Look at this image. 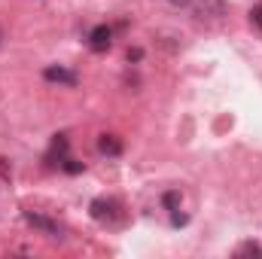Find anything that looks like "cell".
I'll use <instances>...</instances> for the list:
<instances>
[{"label":"cell","instance_id":"cell-1","mask_svg":"<svg viewBox=\"0 0 262 259\" xmlns=\"http://www.w3.org/2000/svg\"><path fill=\"white\" fill-rule=\"evenodd\" d=\"M43 76H46L49 82H58V85H76V82H79V76H76L73 70L61 67V64H49L43 70Z\"/></svg>","mask_w":262,"mask_h":259},{"label":"cell","instance_id":"cell-2","mask_svg":"<svg viewBox=\"0 0 262 259\" xmlns=\"http://www.w3.org/2000/svg\"><path fill=\"white\" fill-rule=\"evenodd\" d=\"M110 43H113V31H110L107 25H98V28L89 34V46H92V52H107Z\"/></svg>","mask_w":262,"mask_h":259},{"label":"cell","instance_id":"cell-3","mask_svg":"<svg viewBox=\"0 0 262 259\" xmlns=\"http://www.w3.org/2000/svg\"><path fill=\"white\" fill-rule=\"evenodd\" d=\"M55 159H58V165L67 159V134H55V137H52V146H49L46 162H49V165H55Z\"/></svg>","mask_w":262,"mask_h":259},{"label":"cell","instance_id":"cell-4","mask_svg":"<svg viewBox=\"0 0 262 259\" xmlns=\"http://www.w3.org/2000/svg\"><path fill=\"white\" fill-rule=\"evenodd\" d=\"M89 210H92V217H95V220H101V223H104V220H110V217H113L116 201H110V198H95Z\"/></svg>","mask_w":262,"mask_h":259},{"label":"cell","instance_id":"cell-5","mask_svg":"<svg viewBox=\"0 0 262 259\" xmlns=\"http://www.w3.org/2000/svg\"><path fill=\"white\" fill-rule=\"evenodd\" d=\"M25 220L31 223V226H37V229H43V232H49V235H58L61 229H58V223L55 220H49V217H40V213H25Z\"/></svg>","mask_w":262,"mask_h":259},{"label":"cell","instance_id":"cell-6","mask_svg":"<svg viewBox=\"0 0 262 259\" xmlns=\"http://www.w3.org/2000/svg\"><path fill=\"white\" fill-rule=\"evenodd\" d=\"M98 149H101L104 156H119V153H122V143H119L113 134H101V140H98Z\"/></svg>","mask_w":262,"mask_h":259},{"label":"cell","instance_id":"cell-7","mask_svg":"<svg viewBox=\"0 0 262 259\" xmlns=\"http://www.w3.org/2000/svg\"><path fill=\"white\" fill-rule=\"evenodd\" d=\"M162 204H165V207H168L171 213H174V210H180V192H177V189L165 192V195H162Z\"/></svg>","mask_w":262,"mask_h":259},{"label":"cell","instance_id":"cell-8","mask_svg":"<svg viewBox=\"0 0 262 259\" xmlns=\"http://www.w3.org/2000/svg\"><path fill=\"white\" fill-rule=\"evenodd\" d=\"M61 168H64L67 174H79V171H82V162H76V159H64Z\"/></svg>","mask_w":262,"mask_h":259},{"label":"cell","instance_id":"cell-9","mask_svg":"<svg viewBox=\"0 0 262 259\" xmlns=\"http://www.w3.org/2000/svg\"><path fill=\"white\" fill-rule=\"evenodd\" d=\"M238 253H256V256H262V247H259V244H244Z\"/></svg>","mask_w":262,"mask_h":259},{"label":"cell","instance_id":"cell-10","mask_svg":"<svg viewBox=\"0 0 262 259\" xmlns=\"http://www.w3.org/2000/svg\"><path fill=\"white\" fill-rule=\"evenodd\" d=\"M171 223H174V226H186V213H177V210H174V217H171Z\"/></svg>","mask_w":262,"mask_h":259},{"label":"cell","instance_id":"cell-11","mask_svg":"<svg viewBox=\"0 0 262 259\" xmlns=\"http://www.w3.org/2000/svg\"><path fill=\"white\" fill-rule=\"evenodd\" d=\"M250 15H253V21L259 25V31H262V3L256 6V9H253V12H250Z\"/></svg>","mask_w":262,"mask_h":259},{"label":"cell","instance_id":"cell-12","mask_svg":"<svg viewBox=\"0 0 262 259\" xmlns=\"http://www.w3.org/2000/svg\"><path fill=\"white\" fill-rule=\"evenodd\" d=\"M140 58H143L140 49H128V61H140Z\"/></svg>","mask_w":262,"mask_h":259},{"label":"cell","instance_id":"cell-13","mask_svg":"<svg viewBox=\"0 0 262 259\" xmlns=\"http://www.w3.org/2000/svg\"><path fill=\"white\" fill-rule=\"evenodd\" d=\"M171 3H177V6H186V3H189V0H171Z\"/></svg>","mask_w":262,"mask_h":259}]
</instances>
